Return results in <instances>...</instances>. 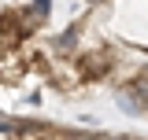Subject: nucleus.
Listing matches in <instances>:
<instances>
[{"label": "nucleus", "instance_id": "1", "mask_svg": "<svg viewBox=\"0 0 148 140\" xmlns=\"http://www.w3.org/2000/svg\"><path fill=\"white\" fill-rule=\"evenodd\" d=\"M74 70L85 77V81H104L115 70V52L108 44H96V48H82L74 55Z\"/></svg>", "mask_w": 148, "mask_h": 140}, {"label": "nucleus", "instance_id": "2", "mask_svg": "<svg viewBox=\"0 0 148 140\" xmlns=\"http://www.w3.org/2000/svg\"><path fill=\"white\" fill-rule=\"evenodd\" d=\"M78 41H82V26H71L67 33L56 41V52H59V55H71L74 48H78Z\"/></svg>", "mask_w": 148, "mask_h": 140}, {"label": "nucleus", "instance_id": "3", "mask_svg": "<svg viewBox=\"0 0 148 140\" xmlns=\"http://www.w3.org/2000/svg\"><path fill=\"white\" fill-rule=\"evenodd\" d=\"M22 15H30V18H37V22H45L48 18V11H52V0H30L26 7H18Z\"/></svg>", "mask_w": 148, "mask_h": 140}, {"label": "nucleus", "instance_id": "4", "mask_svg": "<svg viewBox=\"0 0 148 140\" xmlns=\"http://www.w3.org/2000/svg\"><path fill=\"white\" fill-rule=\"evenodd\" d=\"M89 140H122V137H104V133H92Z\"/></svg>", "mask_w": 148, "mask_h": 140}, {"label": "nucleus", "instance_id": "5", "mask_svg": "<svg viewBox=\"0 0 148 140\" xmlns=\"http://www.w3.org/2000/svg\"><path fill=\"white\" fill-rule=\"evenodd\" d=\"M145 114H148V103H145Z\"/></svg>", "mask_w": 148, "mask_h": 140}]
</instances>
